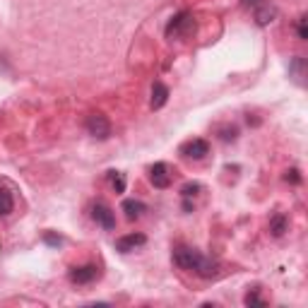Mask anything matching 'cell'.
Instances as JSON below:
<instances>
[{
    "label": "cell",
    "instance_id": "cell-1",
    "mask_svg": "<svg viewBox=\"0 0 308 308\" xmlns=\"http://www.w3.org/2000/svg\"><path fill=\"white\" fill-rule=\"evenodd\" d=\"M173 262H176L181 270H188V272H193V275H198V277H202V279H214L219 275V262L205 258V255L195 248L179 246V248L173 250Z\"/></svg>",
    "mask_w": 308,
    "mask_h": 308
},
{
    "label": "cell",
    "instance_id": "cell-2",
    "mask_svg": "<svg viewBox=\"0 0 308 308\" xmlns=\"http://www.w3.org/2000/svg\"><path fill=\"white\" fill-rule=\"evenodd\" d=\"M101 277V268L99 265H82V268H75L70 272V282L72 284H92Z\"/></svg>",
    "mask_w": 308,
    "mask_h": 308
},
{
    "label": "cell",
    "instance_id": "cell-3",
    "mask_svg": "<svg viewBox=\"0 0 308 308\" xmlns=\"http://www.w3.org/2000/svg\"><path fill=\"white\" fill-rule=\"evenodd\" d=\"M87 130H90L92 138L106 140L111 135V120L106 116H101V113H94V116L87 118Z\"/></svg>",
    "mask_w": 308,
    "mask_h": 308
},
{
    "label": "cell",
    "instance_id": "cell-4",
    "mask_svg": "<svg viewBox=\"0 0 308 308\" xmlns=\"http://www.w3.org/2000/svg\"><path fill=\"white\" fill-rule=\"evenodd\" d=\"M181 154L183 157H188V159H202V157H207L209 154V145L207 140H188L186 145H181Z\"/></svg>",
    "mask_w": 308,
    "mask_h": 308
},
{
    "label": "cell",
    "instance_id": "cell-5",
    "mask_svg": "<svg viewBox=\"0 0 308 308\" xmlns=\"http://www.w3.org/2000/svg\"><path fill=\"white\" fill-rule=\"evenodd\" d=\"M149 181H152V186L154 188H169L171 186V173H169V166L166 164H154L152 169H149Z\"/></svg>",
    "mask_w": 308,
    "mask_h": 308
},
{
    "label": "cell",
    "instance_id": "cell-6",
    "mask_svg": "<svg viewBox=\"0 0 308 308\" xmlns=\"http://www.w3.org/2000/svg\"><path fill=\"white\" fill-rule=\"evenodd\" d=\"M145 243H147V236H145V234H128V236H123V239L116 241V250L130 253V250L140 248V246H145Z\"/></svg>",
    "mask_w": 308,
    "mask_h": 308
},
{
    "label": "cell",
    "instance_id": "cell-7",
    "mask_svg": "<svg viewBox=\"0 0 308 308\" xmlns=\"http://www.w3.org/2000/svg\"><path fill=\"white\" fill-rule=\"evenodd\" d=\"M193 29V20H190L188 12H181L179 17H173L169 27H166V36H179L181 31H190Z\"/></svg>",
    "mask_w": 308,
    "mask_h": 308
},
{
    "label": "cell",
    "instance_id": "cell-8",
    "mask_svg": "<svg viewBox=\"0 0 308 308\" xmlns=\"http://www.w3.org/2000/svg\"><path fill=\"white\" fill-rule=\"evenodd\" d=\"M92 217H94V222L101 224L104 229H113V227H116V214H113L106 205H97L94 212H92Z\"/></svg>",
    "mask_w": 308,
    "mask_h": 308
},
{
    "label": "cell",
    "instance_id": "cell-9",
    "mask_svg": "<svg viewBox=\"0 0 308 308\" xmlns=\"http://www.w3.org/2000/svg\"><path fill=\"white\" fill-rule=\"evenodd\" d=\"M166 101H169V87L161 84V82H154V87H152V109H161Z\"/></svg>",
    "mask_w": 308,
    "mask_h": 308
},
{
    "label": "cell",
    "instance_id": "cell-10",
    "mask_svg": "<svg viewBox=\"0 0 308 308\" xmlns=\"http://www.w3.org/2000/svg\"><path fill=\"white\" fill-rule=\"evenodd\" d=\"M15 209V198L8 188H0V217H8Z\"/></svg>",
    "mask_w": 308,
    "mask_h": 308
},
{
    "label": "cell",
    "instance_id": "cell-11",
    "mask_svg": "<svg viewBox=\"0 0 308 308\" xmlns=\"http://www.w3.org/2000/svg\"><path fill=\"white\" fill-rule=\"evenodd\" d=\"M145 205L140 202V200H125L123 202V212H125V217L128 219H138V217H142V212H145Z\"/></svg>",
    "mask_w": 308,
    "mask_h": 308
},
{
    "label": "cell",
    "instance_id": "cell-12",
    "mask_svg": "<svg viewBox=\"0 0 308 308\" xmlns=\"http://www.w3.org/2000/svg\"><path fill=\"white\" fill-rule=\"evenodd\" d=\"M284 231H287V217H284V214H277V217L270 219V234H272L275 239H279Z\"/></svg>",
    "mask_w": 308,
    "mask_h": 308
},
{
    "label": "cell",
    "instance_id": "cell-13",
    "mask_svg": "<svg viewBox=\"0 0 308 308\" xmlns=\"http://www.w3.org/2000/svg\"><path fill=\"white\" fill-rule=\"evenodd\" d=\"M275 8H270V3H265L262 8H258L255 10V20H258V24H268V22H272L275 20Z\"/></svg>",
    "mask_w": 308,
    "mask_h": 308
},
{
    "label": "cell",
    "instance_id": "cell-14",
    "mask_svg": "<svg viewBox=\"0 0 308 308\" xmlns=\"http://www.w3.org/2000/svg\"><path fill=\"white\" fill-rule=\"evenodd\" d=\"M109 179H111V183H113L116 193H123V190H125V181H123V176H120L118 171H111Z\"/></svg>",
    "mask_w": 308,
    "mask_h": 308
},
{
    "label": "cell",
    "instance_id": "cell-15",
    "mask_svg": "<svg viewBox=\"0 0 308 308\" xmlns=\"http://www.w3.org/2000/svg\"><path fill=\"white\" fill-rule=\"evenodd\" d=\"M291 72L296 75V82H301V77H303V58L291 60Z\"/></svg>",
    "mask_w": 308,
    "mask_h": 308
},
{
    "label": "cell",
    "instance_id": "cell-16",
    "mask_svg": "<svg viewBox=\"0 0 308 308\" xmlns=\"http://www.w3.org/2000/svg\"><path fill=\"white\" fill-rule=\"evenodd\" d=\"M222 133H224V135H219L222 140H236L239 138V128H234V125H231V128H222Z\"/></svg>",
    "mask_w": 308,
    "mask_h": 308
},
{
    "label": "cell",
    "instance_id": "cell-17",
    "mask_svg": "<svg viewBox=\"0 0 308 308\" xmlns=\"http://www.w3.org/2000/svg\"><path fill=\"white\" fill-rule=\"evenodd\" d=\"M198 190H200V186H198V183H188V186L183 188V198H190V195H195Z\"/></svg>",
    "mask_w": 308,
    "mask_h": 308
},
{
    "label": "cell",
    "instance_id": "cell-18",
    "mask_svg": "<svg viewBox=\"0 0 308 308\" xmlns=\"http://www.w3.org/2000/svg\"><path fill=\"white\" fill-rule=\"evenodd\" d=\"M246 303H248V306H255V303H262V301H260V296L255 294V291H253V294L248 291V296H246Z\"/></svg>",
    "mask_w": 308,
    "mask_h": 308
},
{
    "label": "cell",
    "instance_id": "cell-19",
    "mask_svg": "<svg viewBox=\"0 0 308 308\" xmlns=\"http://www.w3.org/2000/svg\"><path fill=\"white\" fill-rule=\"evenodd\" d=\"M287 181H291V183H298V181H301V176H298V171H296V169L287 171Z\"/></svg>",
    "mask_w": 308,
    "mask_h": 308
},
{
    "label": "cell",
    "instance_id": "cell-20",
    "mask_svg": "<svg viewBox=\"0 0 308 308\" xmlns=\"http://www.w3.org/2000/svg\"><path fill=\"white\" fill-rule=\"evenodd\" d=\"M298 36L301 39H306L308 34H306V20H301V24H298Z\"/></svg>",
    "mask_w": 308,
    "mask_h": 308
},
{
    "label": "cell",
    "instance_id": "cell-21",
    "mask_svg": "<svg viewBox=\"0 0 308 308\" xmlns=\"http://www.w3.org/2000/svg\"><path fill=\"white\" fill-rule=\"evenodd\" d=\"M46 243H53V246H56V243H60V239H56V236H51V234H46Z\"/></svg>",
    "mask_w": 308,
    "mask_h": 308
},
{
    "label": "cell",
    "instance_id": "cell-22",
    "mask_svg": "<svg viewBox=\"0 0 308 308\" xmlns=\"http://www.w3.org/2000/svg\"><path fill=\"white\" fill-rule=\"evenodd\" d=\"M260 0H246V5H258Z\"/></svg>",
    "mask_w": 308,
    "mask_h": 308
}]
</instances>
